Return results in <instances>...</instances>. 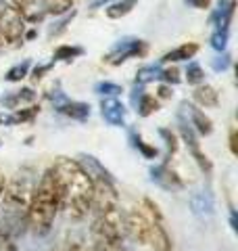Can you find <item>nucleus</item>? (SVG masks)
<instances>
[{
	"mask_svg": "<svg viewBox=\"0 0 238 251\" xmlns=\"http://www.w3.org/2000/svg\"><path fill=\"white\" fill-rule=\"evenodd\" d=\"M52 174L61 195V209L73 222H79L90 214L92 205V182L79 163L71 157H57L52 163Z\"/></svg>",
	"mask_w": 238,
	"mask_h": 251,
	"instance_id": "obj_1",
	"label": "nucleus"
},
{
	"mask_svg": "<svg viewBox=\"0 0 238 251\" xmlns=\"http://www.w3.org/2000/svg\"><path fill=\"white\" fill-rule=\"evenodd\" d=\"M61 211V195L59 186L54 180L52 168L44 170L36 186L31 188L29 203H27V228L36 234V237H46L52 230L54 218Z\"/></svg>",
	"mask_w": 238,
	"mask_h": 251,
	"instance_id": "obj_2",
	"label": "nucleus"
},
{
	"mask_svg": "<svg viewBox=\"0 0 238 251\" xmlns=\"http://www.w3.org/2000/svg\"><path fill=\"white\" fill-rule=\"evenodd\" d=\"M148 52V42L146 40H140V38H121V40H117L113 44V49H111L107 54H105V63H109V65H121V63H125L128 59H140L144 57V54Z\"/></svg>",
	"mask_w": 238,
	"mask_h": 251,
	"instance_id": "obj_3",
	"label": "nucleus"
},
{
	"mask_svg": "<svg viewBox=\"0 0 238 251\" xmlns=\"http://www.w3.org/2000/svg\"><path fill=\"white\" fill-rule=\"evenodd\" d=\"M25 34V21H23L17 6L11 2H0V38L4 42H19Z\"/></svg>",
	"mask_w": 238,
	"mask_h": 251,
	"instance_id": "obj_4",
	"label": "nucleus"
},
{
	"mask_svg": "<svg viewBox=\"0 0 238 251\" xmlns=\"http://www.w3.org/2000/svg\"><path fill=\"white\" fill-rule=\"evenodd\" d=\"M178 130H180V136H182V140H184L186 147H188L190 155H192V159L196 161V166L201 168L203 174L211 176V172H213V163H211L209 157L201 151V143H198V134H196V132H194L192 128H190L188 120H186V117L182 115V113H178Z\"/></svg>",
	"mask_w": 238,
	"mask_h": 251,
	"instance_id": "obj_5",
	"label": "nucleus"
},
{
	"mask_svg": "<svg viewBox=\"0 0 238 251\" xmlns=\"http://www.w3.org/2000/svg\"><path fill=\"white\" fill-rule=\"evenodd\" d=\"M150 180L163 191H182L184 188V180L178 176V172H173L169 168V163H157V166H150L148 170Z\"/></svg>",
	"mask_w": 238,
	"mask_h": 251,
	"instance_id": "obj_6",
	"label": "nucleus"
},
{
	"mask_svg": "<svg viewBox=\"0 0 238 251\" xmlns=\"http://www.w3.org/2000/svg\"><path fill=\"white\" fill-rule=\"evenodd\" d=\"M180 113L186 117L188 124H190V128H192L198 136H209V134H213V122L196 105L188 103V100H182V103H180Z\"/></svg>",
	"mask_w": 238,
	"mask_h": 251,
	"instance_id": "obj_7",
	"label": "nucleus"
},
{
	"mask_svg": "<svg viewBox=\"0 0 238 251\" xmlns=\"http://www.w3.org/2000/svg\"><path fill=\"white\" fill-rule=\"evenodd\" d=\"M75 161L79 163V168L86 172V176L90 178V182H109V184H115V178L113 174L102 166V163L96 159L94 155H88V153H79L75 157Z\"/></svg>",
	"mask_w": 238,
	"mask_h": 251,
	"instance_id": "obj_8",
	"label": "nucleus"
},
{
	"mask_svg": "<svg viewBox=\"0 0 238 251\" xmlns=\"http://www.w3.org/2000/svg\"><path fill=\"white\" fill-rule=\"evenodd\" d=\"M100 115L109 126L113 128H123L125 117H128V109L117 97H102L100 100Z\"/></svg>",
	"mask_w": 238,
	"mask_h": 251,
	"instance_id": "obj_9",
	"label": "nucleus"
},
{
	"mask_svg": "<svg viewBox=\"0 0 238 251\" xmlns=\"http://www.w3.org/2000/svg\"><path fill=\"white\" fill-rule=\"evenodd\" d=\"M130 100H132V107L136 109V113L140 117H148L155 111H159V99L153 97L150 92H146L144 86H140V84L134 86V90L130 92Z\"/></svg>",
	"mask_w": 238,
	"mask_h": 251,
	"instance_id": "obj_10",
	"label": "nucleus"
},
{
	"mask_svg": "<svg viewBox=\"0 0 238 251\" xmlns=\"http://www.w3.org/2000/svg\"><path fill=\"white\" fill-rule=\"evenodd\" d=\"M38 99V92L34 88H19V90H9L0 94V107H4L6 111H15L21 105H31Z\"/></svg>",
	"mask_w": 238,
	"mask_h": 251,
	"instance_id": "obj_11",
	"label": "nucleus"
},
{
	"mask_svg": "<svg viewBox=\"0 0 238 251\" xmlns=\"http://www.w3.org/2000/svg\"><path fill=\"white\" fill-rule=\"evenodd\" d=\"M148 247H153L155 251H171V237L165 230L163 224V216L153 218V224H150V234H148Z\"/></svg>",
	"mask_w": 238,
	"mask_h": 251,
	"instance_id": "obj_12",
	"label": "nucleus"
},
{
	"mask_svg": "<svg viewBox=\"0 0 238 251\" xmlns=\"http://www.w3.org/2000/svg\"><path fill=\"white\" fill-rule=\"evenodd\" d=\"M234 11H236L234 0H219L209 17V23L213 25V29H230V23L234 19Z\"/></svg>",
	"mask_w": 238,
	"mask_h": 251,
	"instance_id": "obj_13",
	"label": "nucleus"
},
{
	"mask_svg": "<svg viewBox=\"0 0 238 251\" xmlns=\"http://www.w3.org/2000/svg\"><path fill=\"white\" fill-rule=\"evenodd\" d=\"M54 109L69 117V120H75V122H86L90 117V105L88 103H82V100H69L67 97L61 100V103L54 105Z\"/></svg>",
	"mask_w": 238,
	"mask_h": 251,
	"instance_id": "obj_14",
	"label": "nucleus"
},
{
	"mask_svg": "<svg viewBox=\"0 0 238 251\" xmlns=\"http://www.w3.org/2000/svg\"><path fill=\"white\" fill-rule=\"evenodd\" d=\"M40 113V107L31 103L25 109H15V111H6V113H0V126H19V124H29L34 122Z\"/></svg>",
	"mask_w": 238,
	"mask_h": 251,
	"instance_id": "obj_15",
	"label": "nucleus"
},
{
	"mask_svg": "<svg viewBox=\"0 0 238 251\" xmlns=\"http://www.w3.org/2000/svg\"><path fill=\"white\" fill-rule=\"evenodd\" d=\"M192 99H194V103L196 105H201L205 109H213V107H217L219 105V92L213 88V86L209 84H198L194 92H192Z\"/></svg>",
	"mask_w": 238,
	"mask_h": 251,
	"instance_id": "obj_16",
	"label": "nucleus"
},
{
	"mask_svg": "<svg viewBox=\"0 0 238 251\" xmlns=\"http://www.w3.org/2000/svg\"><path fill=\"white\" fill-rule=\"evenodd\" d=\"M190 209L198 218H209L213 214V197L205 191H198L190 195Z\"/></svg>",
	"mask_w": 238,
	"mask_h": 251,
	"instance_id": "obj_17",
	"label": "nucleus"
},
{
	"mask_svg": "<svg viewBox=\"0 0 238 251\" xmlns=\"http://www.w3.org/2000/svg\"><path fill=\"white\" fill-rule=\"evenodd\" d=\"M128 140H130V145L136 149L142 157H144V159H157V157H159V149L155 145H148L146 140L140 136V132L136 128L128 130Z\"/></svg>",
	"mask_w": 238,
	"mask_h": 251,
	"instance_id": "obj_18",
	"label": "nucleus"
},
{
	"mask_svg": "<svg viewBox=\"0 0 238 251\" xmlns=\"http://www.w3.org/2000/svg\"><path fill=\"white\" fill-rule=\"evenodd\" d=\"M196 52H198V44H196V42H186V44H180L178 49H173V50H169V52H165L163 57H161V63L188 61V59H192Z\"/></svg>",
	"mask_w": 238,
	"mask_h": 251,
	"instance_id": "obj_19",
	"label": "nucleus"
},
{
	"mask_svg": "<svg viewBox=\"0 0 238 251\" xmlns=\"http://www.w3.org/2000/svg\"><path fill=\"white\" fill-rule=\"evenodd\" d=\"M136 4H138V0H113L111 4H107V17L109 19H121L125 15H130Z\"/></svg>",
	"mask_w": 238,
	"mask_h": 251,
	"instance_id": "obj_20",
	"label": "nucleus"
},
{
	"mask_svg": "<svg viewBox=\"0 0 238 251\" xmlns=\"http://www.w3.org/2000/svg\"><path fill=\"white\" fill-rule=\"evenodd\" d=\"M82 54H84V49H82V46H77V44H61L59 49L54 50L52 61H54V63H59V61H63V63H71L73 59L82 57Z\"/></svg>",
	"mask_w": 238,
	"mask_h": 251,
	"instance_id": "obj_21",
	"label": "nucleus"
},
{
	"mask_svg": "<svg viewBox=\"0 0 238 251\" xmlns=\"http://www.w3.org/2000/svg\"><path fill=\"white\" fill-rule=\"evenodd\" d=\"M159 136L165 140V147H167V155H165V163H169L171 155L178 153L180 149V138L176 132H171V128H159Z\"/></svg>",
	"mask_w": 238,
	"mask_h": 251,
	"instance_id": "obj_22",
	"label": "nucleus"
},
{
	"mask_svg": "<svg viewBox=\"0 0 238 251\" xmlns=\"http://www.w3.org/2000/svg\"><path fill=\"white\" fill-rule=\"evenodd\" d=\"M42 4L46 15H57V17L73 9V0H42Z\"/></svg>",
	"mask_w": 238,
	"mask_h": 251,
	"instance_id": "obj_23",
	"label": "nucleus"
},
{
	"mask_svg": "<svg viewBox=\"0 0 238 251\" xmlns=\"http://www.w3.org/2000/svg\"><path fill=\"white\" fill-rule=\"evenodd\" d=\"M29 67H31V61H29V59L21 61V63H15V65L9 69V72L4 74V80H6V82H21L23 77L29 75Z\"/></svg>",
	"mask_w": 238,
	"mask_h": 251,
	"instance_id": "obj_24",
	"label": "nucleus"
},
{
	"mask_svg": "<svg viewBox=\"0 0 238 251\" xmlns=\"http://www.w3.org/2000/svg\"><path fill=\"white\" fill-rule=\"evenodd\" d=\"M184 75H186V82L190 86H198V84L205 82V72H203V67L198 65L196 61H188Z\"/></svg>",
	"mask_w": 238,
	"mask_h": 251,
	"instance_id": "obj_25",
	"label": "nucleus"
},
{
	"mask_svg": "<svg viewBox=\"0 0 238 251\" xmlns=\"http://www.w3.org/2000/svg\"><path fill=\"white\" fill-rule=\"evenodd\" d=\"M159 72H161V67H159V65H144V67H140L138 74H136V84L144 86L148 82L159 80Z\"/></svg>",
	"mask_w": 238,
	"mask_h": 251,
	"instance_id": "obj_26",
	"label": "nucleus"
},
{
	"mask_svg": "<svg viewBox=\"0 0 238 251\" xmlns=\"http://www.w3.org/2000/svg\"><path fill=\"white\" fill-rule=\"evenodd\" d=\"M228 38H230V29H213V34L209 38L211 49L217 52H224L228 49Z\"/></svg>",
	"mask_w": 238,
	"mask_h": 251,
	"instance_id": "obj_27",
	"label": "nucleus"
},
{
	"mask_svg": "<svg viewBox=\"0 0 238 251\" xmlns=\"http://www.w3.org/2000/svg\"><path fill=\"white\" fill-rule=\"evenodd\" d=\"M94 92H96L98 97H119V94L123 92V88H121L119 84H115V82L102 80V82L94 84Z\"/></svg>",
	"mask_w": 238,
	"mask_h": 251,
	"instance_id": "obj_28",
	"label": "nucleus"
},
{
	"mask_svg": "<svg viewBox=\"0 0 238 251\" xmlns=\"http://www.w3.org/2000/svg\"><path fill=\"white\" fill-rule=\"evenodd\" d=\"M75 15H77V11H75V9H71L69 13H65V15H63V19H59V21L54 23L52 27H48V36H50V38H57V36H61L63 31L67 29L69 23L75 19Z\"/></svg>",
	"mask_w": 238,
	"mask_h": 251,
	"instance_id": "obj_29",
	"label": "nucleus"
},
{
	"mask_svg": "<svg viewBox=\"0 0 238 251\" xmlns=\"http://www.w3.org/2000/svg\"><path fill=\"white\" fill-rule=\"evenodd\" d=\"M159 82H163V84H169V86H176L182 82V77H180V69L178 67H167V69H161L159 72Z\"/></svg>",
	"mask_w": 238,
	"mask_h": 251,
	"instance_id": "obj_30",
	"label": "nucleus"
},
{
	"mask_svg": "<svg viewBox=\"0 0 238 251\" xmlns=\"http://www.w3.org/2000/svg\"><path fill=\"white\" fill-rule=\"evenodd\" d=\"M230 65H232V57L224 50V52H219L215 59H211V67H213V72H226V69H230Z\"/></svg>",
	"mask_w": 238,
	"mask_h": 251,
	"instance_id": "obj_31",
	"label": "nucleus"
},
{
	"mask_svg": "<svg viewBox=\"0 0 238 251\" xmlns=\"http://www.w3.org/2000/svg\"><path fill=\"white\" fill-rule=\"evenodd\" d=\"M52 67H54V61H50V63H38V65L34 67V72H31V80H34V82H40L46 74L50 72Z\"/></svg>",
	"mask_w": 238,
	"mask_h": 251,
	"instance_id": "obj_32",
	"label": "nucleus"
},
{
	"mask_svg": "<svg viewBox=\"0 0 238 251\" xmlns=\"http://www.w3.org/2000/svg\"><path fill=\"white\" fill-rule=\"evenodd\" d=\"M17 239H13L11 234L6 232H0V251H19L17 249Z\"/></svg>",
	"mask_w": 238,
	"mask_h": 251,
	"instance_id": "obj_33",
	"label": "nucleus"
},
{
	"mask_svg": "<svg viewBox=\"0 0 238 251\" xmlns=\"http://www.w3.org/2000/svg\"><path fill=\"white\" fill-rule=\"evenodd\" d=\"M67 251H92V245L90 247L86 245V241L82 237H73L67 243Z\"/></svg>",
	"mask_w": 238,
	"mask_h": 251,
	"instance_id": "obj_34",
	"label": "nucleus"
},
{
	"mask_svg": "<svg viewBox=\"0 0 238 251\" xmlns=\"http://www.w3.org/2000/svg\"><path fill=\"white\" fill-rule=\"evenodd\" d=\"M171 94H173V90H171V86L169 84H159V88H157V99H171Z\"/></svg>",
	"mask_w": 238,
	"mask_h": 251,
	"instance_id": "obj_35",
	"label": "nucleus"
},
{
	"mask_svg": "<svg viewBox=\"0 0 238 251\" xmlns=\"http://www.w3.org/2000/svg\"><path fill=\"white\" fill-rule=\"evenodd\" d=\"M184 2H186L188 6H192V9H198V11H205V9H209L211 0H184Z\"/></svg>",
	"mask_w": 238,
	"mask_h": 251,
	"instance_id": "obj_36",
	"label": "nucleus"
},
{
	"mask_svg": "<svg viewBox=\"0 0 238 251\" xmlns=\"http://www.w3.org/2000/svg\"><path fill=\"white\" fill-rule=\"evenodd\" d=\"M230 151L236 155V128L230 130Z\"/></svg>",
	"mask_w": 238,
	"mask_h": 251,
	"instance_id": "obj_37",
	"label": "nucleus"
},
{
	"mask_svg": "<svg viewBox=\"0 0 238 251\" xmlns=\"http://www.w3.org/2000/svg\"><path fill=\"white\" fill-rule=\"evenodd\" d=\"M113 0H94V2L90 4V9L92 11H96V9H100V6H105V4H111Z\"/></svg>",
	"mask_w": 238,
	"mask_h": 251,
	"instance_id": "obj_38",
	"label": "nucleus"
},
{
	"mask_svg": "<svg viewBox=\"0 0 238 251\" xmlns=\"http://www.w3.org/2000/svg\"><path fill=\"white\" fill-rule=\"evenodd\" d=\"M230 228H232L234 232L238 230V222H236V211H234V209L230 211Z\"/></svg>",
	"mask_w": 238,
	"mask_h": 251,
	"instance_id": "obj_39",
	"label": "nucleus"
},
{
	"mask_svg": "<svg viewBox=\"0 0 238 251\" xmlns=\"http://www.w3.org/2000/svg\"><path fill=\"white\" fill-rule=\"evenodd\" d=\"M4 186H6V180H4V176H0V197H2V193H4Z\"/></svg>",
	"mask_w": 238,
	"mask_h": 251,
	"instance_id": "obj_40",
	"label": "nucleus"
},
{
	"mask_svg": "<svg viewBox=\"0 0 238 251\" xmlns=\"http://www.w3.org/2000/svg\"><path fill=\"white\" fill-rule=\"evenodd\" d=\"M25 38H27V40H31V38H36V29H29L27 34H25Z\"/></svg>",
	"mask_w": 238,
	"mask_h": 251,
	"instance_id": "obj_41",
	"label": "nucleus"
},
{
	"mask_svg": "<svg viewBox=\"0 0 238 251\" xmlns=\"http://www.w3.org/2000/svg\"><path fill=\"white\" fill-rule=\"evenodd\" d=\"M4 44V40H2V38H0V46H2Z\"/></svg>",
	"mask_w": 238,
	"mask_h": 251,
	"instance_id": "obj_42",
	"label": "nucleus"
},
{
	"mask_svg": "<svg viewBox=\"0 0 238 251\" xmlns=\"http://www.w3.org/2000/svg\"><path fill=\"white\" fill-rule=\"evenodd\" d=\"M0 147H2V138H0Z\"/></svg>",
	"mask_w": 238,
	"mask_h": 251,
	"instance_id": "obj_43",
	"label": "nucleus"
},
{
	"mask_svg": "<svg viewBox=\"0 0 238 251\" xmlns=\"http://www.w3.org/2000/svg\"><path fill=\"white\" fill-rule=\"evenodd\" d=\"M50 251H61V249H50Z\"/></svg>",
	"mask_w": 238,
	"mask_h": 251,
	"instance_id": "obj_44",
	"label": "nucleus"
},
{
	"mask_svg": "<svg viewBox=\"0 0 238 251\" xmlns=\"http://www.w3.org/2000/svg\"><path fill=\"white\" fill-rule=\"evenodd\" d=\"M0 2H2V0H0Z\"/></svg>",
	"mask_w": 238,
	"mask_h": 251,
	"instance_id": "obj_45",
	"label": "nucleus"
}]
</instances>
